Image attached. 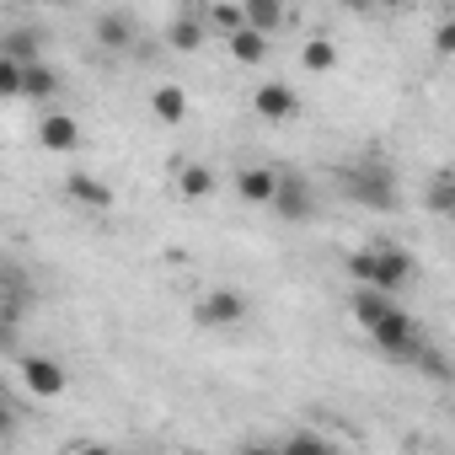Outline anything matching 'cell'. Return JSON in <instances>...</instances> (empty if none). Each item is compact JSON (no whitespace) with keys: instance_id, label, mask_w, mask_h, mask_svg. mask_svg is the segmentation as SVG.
<instances>
[{"instance_id":"obj_1","label":"cell","mask_w":455,"mask_h":455,"mask_svg":"<svg viewBox=\"0 0 455 455\" xmlns=\"http://www.w3.org/2000/svg\"><path fill=\"white\" fill-rule=\"evenodd\" d=\"M348 274L359 279V290H375V295H396L412 274H418V263H412V252L407 247H359V252H348Z\"/></svg>"},{"instance_id":"obj_2","label":"cell","mask_w":455,"mask_h":455,"mask_svg":"<svg viewBox=\"0 0 455 455\" xmlns=\"http://www.w3.org/2000/svg\"><path fill=\"white\" fill-rule=\"evenodd\" d=\"M370 343H375L386 359H407V364H412V359H418V348H423V327H418L407 311H396V306H391V311L370 327Z\"/></svg>"},{"instance_id":"obj_3","label":"cell","mask_w":455,"mask_h":455,"mask_svg":"<svg viewBox=\"0 0 455 455\" xmlns=\"http://www.w3.org/2000/svg\"><path fill=\"white\" fill-rule=\"evenodd\" d=\"M343 188L354 204H370V209H396V172L370 161V166H348L343 172Z\"/></svg>"},{"instance_id":"obj_4","label":"cell","mask_w":455,"mask_h":455,"mask_svg":"<svg viewBox=\"0 0 455 455\" xmlns=\"http://www.w3.org/2000/svg\"><path fill=\"white\" fill-rule=\"evenodd\" d=\"M268 209L274 214H284V220H311L316 214V193H311V182H306V172H295V166H284V172H274V198H268Z\"/></svg>"},{"instance_id":"obj_5","label":"cell","mask_w":455,"mask_h":455,"mask_svg":"<svg viewBox=\"0 0 455 455\" xmlns=\"http://www.w3.org/2000/svg\"><path fill=\"white\" fill-rule=\"evenodd\" d=\"M17 375H22V386H28L38 402H54V396H65V391H70L65 364H60V359H49V354H22V359H17Z\"/></svg>"},{"instance_id":"obj_6","label":"cell","mask_w":455,"mask_h":455,"mask_svg":"<svg viewBox=\"0 0 455 455\" xmlns=\"http://www.w3.org/2000/svg\"><path fill=\"white\" fill-rule=\"evenodd\" d=\"M193 322L198 327H236V322H247V295L242 290H209L193 306Z\"/></svg>"},{"instance_id":"obj_7","label":"cell","mask_w":455,"mask_h":455,"mask_svg":"<svg viewBox=\"0 0 455 455\" xmlns=\"http://www.w3.org/2000/svg\"><path fill=\"white\" fill-rule=\"evenodd\" d=\"M252 113L268 118V124H290V118L300 113V97H295V86H284V81H263V86L252 92Z\"/></svg>"},{"instance_id":"obj_8","label":"cell","mask_w":455,"mask_h":455,"mask_svg":"<svg viewBox=\"0 0 455 455\" xmlns=\"http://www.w3.org/2000/svg\"><path fill=\"white\" fill-rule=\"evenodd\" d=\"M204 38H209V22H204V12H198V6H182V12H177V22L166 28V44H172L177 54L204 49Z\"/></svg>"},{"instance_id":"obj_9","label":"cell","mask_w":455,"mask_h":455,"mask_svg":"<svg viewBox=\"0 0 455 455\" xmlns=\"http://www.w3.org/2000/svg\"><path fill=\"white\" fill-rule=\"evenodd\" d=\"M38 145L54 150V156H70V150L81 145V124H76L70 113H49V118L38 124Z\"/></svg>"},{"instance_id":"obj_10","label":"cell","mask_w":455,"mask_h":455,"mask_svg":"<svg viewBox=\"0 0 455 455\" xmlns=\"http://www.w3.org/2000/svg\"><path fill=\"white\" fill-rule=\"evenodd\" d=\"M65 193L81 204V209H92V214H102V209H113V188L108 182H97L92 172H70V182H65Z\"/></svg>"},{"instance_id":"obj_11","label":"cell","mask_w":455,"mask_h":455,"mask_svg":"<svg viewBox=\"0 0 455 455\" xmlns=\"http://www.w3.org/2000/svg\"><path fill=\"white\" fill-rule=\"evenodd\" d=\"M242 28H252V33H279L284 28V6H279V0H247V6H242Z\"/></svg>"},{"instance_id":"obj_12","label":"cell","mask_w":455,"mask_h":455,"mask_svg":"<svg viewBox=\"0 0 455 455\" xmlns=\"http://www.w3.org/2000/svg\"><path fill=\"white\" fill-rule=\"evenodd\" d=\"M236 193H242V204H268L274 198V166H242Z\"/></svg>"},{"instance_id":"obj_13","label":"cell","mask_w":455,"mask_h":455,"mask_svg":"<svg viewBox=\"0 0 455 455\" xmlns=\"http://www.w3.org/2000/svg\"><path fill=\"white\" fill-rule=\"evenodd\" d=\"M150 113H156L161 124H182V118H188V92H182V86H156V92H150Z\"/></svg>"},{"instance_id":"obj_14","label":"cell","mask_w":455,"mask_h":455,"mask_svg":"<svg viewBox=\"0 0 455 455\" xmlns=\"http://www.w3.org/2000/svg\"><path fill=\"white\" fill-rule=\"evenodd\" d=\"M225 44H231V60H236V65H263V60H268V38H263V33H252V28L231 33Z\"/></svg>"},{"instance_id":"obj_15","label":"cell","mask_w":455,"mask_h":455,"mask_svg":"<svg viewBox=\"0 0 455 455\" xmlns=\"http://www.w3.org/2000/svg\"><path fill=\"white\" fill-rule=\"evenodd\" d=\"M54 92H60V76H54L44 60L22 70V86H17V97H33V102H44V97H54Z\"/></svg>"},{"instance_id":"obj_16","label":"cell","mask_w":455,"mask_h":455,"mask_svg":"<svg viewBox=\"0 0 455 455\" xmlns=\"http://www.w3.org/2000/svg\"><path fill=\"white\" fill-rule=\"evenodd\" d=\"M348 311H354V322H359V327L370 332V327H375V322H380V316L391 311V295H375V290H359V295L348 300Z\"/></svg>"},{"instance_id":"obj_17","label":"cell","mask_w":455,"mask_h":455,"mask_svg":"<svg viewBox=\"0 0 455 455\" xmlns=\"http://www.w3.org/2000/svg\"><path fill=\"white\" fill-rule=\"evenodd\" d=\"M300 65H306L311 76H327V70H338V44H332V38H311V44L300 49Z\"/></svg>"},{"instance_id":"obj_18","label":"cell","mask_w":455,"mask_h":455,"mask_svg":"<svg viewBox=\"0 0 455 455\" xmlns=\"http://www.w3.org/2000/svg\"><path fill=\"white\" fill-rule=\"evenodd\" d=\"M177 193H182V198H209V193H214V172L198 166V161L182 166V172H177Z\"/></svg>"},{"instance_id":"obj_19","label":"cell","mask_w":455,"mask_h":455,"mask_svg":"<svg viewBox=\"0 0 455 455\" xmlns=\"http://www.w3.org/2000/svg\"><path fill=\"white\" fill-rule=\"evenodd\" d=\"M428 209H434V214H450V209H455V172H444V166L434 172V188H428Z\"/></svg>"},{"instance_id":"obj_20","label":"cell","mask_w":455,"mask_h":455,"mask_svg":"<svg viewBox=\"0 0 455 455\" xmlns=\"http://www.w3.org/2000/svg\"><path fill=\"white\" fill-rule=\"evenodd\" d=\"M332 444L322 439V434H311V428H300V434H290L284 444H279V455H327Z\"/></svg>"},{"instance_id":"obj_21","label":"cell","mask_w":455,"mask_h":455,"mask_svg":"<svg viewBox=\"0 0 455 455\" xmlns=\"http://www.w3.org/2000/svg\"><path fill=\"white\" fill-rule=\"evenodd\" d=\"M97 44L124 49L129 44V17H97Z\"/></svg>"},{"instance_id":"obj_22","label":"cell","mask_w":455,"mask_h":455,"mask_svg":"<svg viewBox=\"0 0 455 455\" xmlns=\"http://www.w3.org/2000/svg\"><path fill=\"white\" fill-rule=\"evenodd\" d=\"M204 22H209V28H220L225 38H231V33H242V6H209V12H204Z\"/></svg>"},{"instance_id":"obj_23","label":"cell","mask_w":455,"mask_h":455,"mask_svg":"<svg viewBox=\"0 0 455 455\" xmlns=\"http://www.w3.org/2000/svg\"><path fill=\"white\" fill-rule=\"evenodd\" d=\"M17 86H22V65H12L0 54V97H17Z\"/></svg>"},{"instance_id":"obj_24","label":"cell","mask_w":455,"mask_h":455,"mask_svg":"<svg viewBox=\"0 0 455 455\" xmlns=\"http://www.w3.org/2000/svg\"><path fill=\"white\" fill-rule=\"evenodd\" d=\"M412 364H423V370H428V375H444V370H450V364H444V354H434V348H428V343H423V348H418V359H412Z\"/></svg>"},{"instance_id":"obj_25","label":"cell","mask_w":455,"mask_h":455,"mask_svg":"<svg viewBox=\"0 0 455 455\" xmlns=\"http://www.w3.org/2000/svg\"><path fill=\"white\" fill-rule=\"evenodd\" d=\"M434 49H439V54H450V49H455V22H439V33H434Z\"/></svg>"},{"instance_id":"obj_26","label":"cell","mask_w":455,"mask_h":455,"mask_svg":"<svg viewBox=\"0 0 455 455\" xmlns=\"http://www.w3.org/2000/svg\"><path fill=\"white\" fill-rule=\"evenodd\" d=\"M12 428H17V412H12L6 396H0V439H12Z\"/></svg>"},{"instance_id":"obj_27","label":"cell","mask_w":455,"mask_h":455,"mask_svg":"<svg viewBox=\"0 0 455 455\" xmlns=\"http://www.w3.org/2000/svg\"><path fill=\"white\" fill-rule=\"evenodd\" d=\"M242 455H279V444H242Z\"/></svg>"},{"instance_id":"obj_28","label":"cell","mask_w":455,"mask_h":455,"mask_svg":"<svg viewBox=\"0 0 455 455\" xmlns=\"http://www.w3.org/2000/svg\"><path fill=\"white\" fill-rule=\"evenodd\" d=\"M76 455H113V450H108V444H81Z\"/></svg>"},{"instance_id":"obj_29","label":"cell","mask_w":455,"mask_h":455,"mask_svg":"<svg viewBox=\"0 0 455 455\" xmlns=\"http://www.w3.org/2000/svg\"><path fill=\"white\" fill-rule=\"evenodd\" d=\"M327 455H343V450H338V444H332V450H327Z\"/></svg>"}]
</instances>
